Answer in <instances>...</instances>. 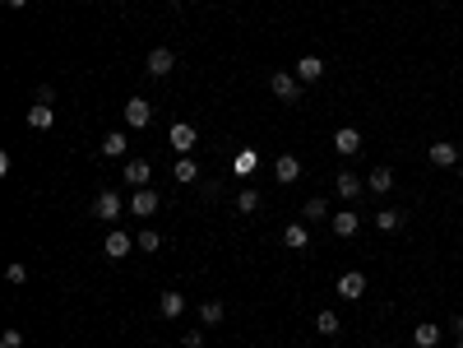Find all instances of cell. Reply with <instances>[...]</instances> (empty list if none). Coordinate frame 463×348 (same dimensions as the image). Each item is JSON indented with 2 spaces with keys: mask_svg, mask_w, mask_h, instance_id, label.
<instances>
[{
  "mask_svg": "<svg viewBox=\"0 0 463 348\" xmlns=\"http://www.w3.org/2000/svg\"><path fill=\"white\" fill-rule=\"evenodd\" d=\"M158 247H163V237H158L153 228H144V232L134 237V251H144V256H148V251H158Z\"/></svg>",
  "mask_w": 463,
  "mask_h": 348,
  "instance_id": "484cf974",
  "label": "cell"
},
{
  "mask_svg": "<svg viewBox=\"0 0 463 348\" xmlns=\"http://www.w3.org/2000/svg\"><path fill=\"white\" fill-rule=\"evenodd\" d=\"M375 228H380V232H394V228H403V213H398V209H380V213H375Z\"/></svg>",
  "mask_w": 463,
  "mask_h": 348,
  "instance_id": "cb8c5ba5",
  "label": "cell"
},
{
  "mask_svg": "<svg viewBox=\"0 0 463 348\" xmlns=\"http://www.w3.org/2000/svg\"><path fill=\"white\" fill-rule=\"evenodd\" d=\"M274 177H278V181H283V186H292V181H297V177H301V158H292V154H283V158H278V163H274Z\"/></svg>",
  "mask_w": 463,
  "mask_h": 348,
  "instance_id": "7c38bea8",
  "label": "cell"
},
{
  "mask_svg": "<svg viewBox=\"0 0 463 348\" xmlns=\"http://www.w3.org/2000/svg\"><path fill=\"white\" fill-rule=\"evenodd\" d=\"M158 311H163L167 321H177V316L186 311V292H181V288H167L163 297H158Z\"/></svg>",
  "mask_w": 463,
  "mask_h": 348,
  "instance_id": "30bf717a",
  "label": "cell"
},
{
  "mask_svg": "<svg viewBox=\"0 0 463 348\" xmlns=\"http://www.w3.org/2000/svg\"><path fill=\"white\" fill-rule=\"evenodd\" d=\"M125 181H130L134 191H139V186H148V177H153V172H148V163H144V158H130V163H125V172H121Z\"/></svg>",
  "mask_w": 463,
  "mask_h": 348,
  "instance_id": "5bb4252c",
  "label": "cell"
},
{
  "mask_svg": "<svg viewBox=\"0 0 463 348\" xmlns=\"http://www.w3.org/2000/svg\"><path fill=\"white\" fill-rule=\"evenodd\" d=\"M431 163H436V168H459V149L436 139V144H431Z\"/></svg>",
  "mask_w": 463,
  "mask_h": 348,
  "instance_id": "4fadbf2b",
  "label": "cell"
},
{
  "mask_svg": "<svg viewBox=\"0 0 463 348\" xmlns=\"http://www.w3.org/2000/svg\"><path fill=\"white\" fill-rule=\"evenodd\" d=\"M199 195H204V200H218V195H222V181L218 177H204V181H199Z\"/></svg>",
  "mask_w": 463,
  "mask_h": 348,
  "instance_id": "f546056e",
  "label": "cell"
},
{
  "mask_svg": "<svg viewBox=\"0 0 463 348\" xmlns=\"http://www.w3.org/2000/svg\"><path fill=\"white\" fill-rule=\"evenodd\" d=\"M125 144H130V139H125V130H111V135H102V154H107V158H121Z\"/></svg>",
  "mask_w": 463,
  "mask_h": 348,
  "instance_id": "ffe728a7",
  "label": "cell"
},
{
  "mask_svg": "<svg viewBox=\"0 0 463 348\" xmlns=\"http://www.w3.org/2000/svg\"><path fill=\"white\" fill-rule=\"evenodd\" d=\"M459 177H463V144H459Z\"/></svg>",
  "mask_w": 463,
  "mask_h": 348,
  "instance_id": "d590c367",
  "label": "cell"
},
{
  "mask_svg": "<svg viewBox=\"0 0 463 348\" xmlns=\"http://www.w3.org/2000/svg\"><path fill=\"white\" fill-rule=\"evenodd\" d=\"M315 330H320L324 339H334V335H338V330H343V321H338V316H334V311H320V316H315Z\"/></svg>",
  "mask_w": 463,
  "mask_h": 348,
  "instance_id": "603a6c76",
  "label": "cell"
},
{
  "mask_svg": "<svg viewBox=\"0 0 463 348\" xmlns=\"http://www.w3.org/2000/svg\"><path fill=\"white\" fill-rule=\"evenodd\" d=\"M334 149H338L343 158H353L357 149H362V130H357V125H338V135H334Z\"/></svg>",
  "mask_w": 463,
  "mask_h": 348,
  "instance_id": "ba28073f",
  "label": "cell"
},
{
  "mask_svg": "<svg viewBox=\"0 0 463 348\" xmlns=\"http://www.w3.org/2000/svg\"><path fill=\"white\" fill-rule=\"evenodd\" d=\"M236 209H241V213H255V209H260V191H255V186H246V191L236 195Z\"/></svg>",
  "mask_w": 463,
  "mask_h": 348,
  "instance_id": "83f0119b",
  "label": "cell"
},
{
  "mask_svg": "<svg viewBox=\"0 0 463 348\" xmlns=\"http://www.w3.org/2000/svg\"><path fill=\"white\" fill-rule=\"evenodd\" d=\"M450 330H454V335L463 339V316H450Z\"/></svg>",
  "mask_w": 463,
  "mask_h": 348,
  "instance_id": "836d02e7",
  "label": "cell"
},
{
  "mask_svg": "<svg viewBox=\"0 0 463 348\" xmlns=\"http://www.w3.org/2000/svg\"><path fill=\"white\" fill-rule=\"evenodd\" d=\"M292 75H297L301 84H315V79H324V61H320V56H301Z\"/></svg>",
  "mask_w": 463,
  "mask_h": 348,
  "instance_id": "8fae6325",
  "label": "cell"
},
{
  "mask_svg": "<svg viewBox=\"0 0 463 348\" xmlns=\"http://www.w3.org/2000/svg\"><path fill=\"white\" fill-rule=\"evenodd\" d=\"M144 70H148L153 79H167L172 70H177V51H167V46H153V51H148V61H144Z\"/></svg>",
  "mask_w": 463,
  "mask_h": 348,
  "instance_id": "7a4b0ae2",
  "label": "cell"
},
{
  "mask_svg": "<svg viewBox=\"0 0 463 348\" xmlns=\"http://www.w3.org/2000/svg\"><path fill=\"white\" fill-rule=\"evenodd\" d=\"M334 186H338L343 200H357V195H362V177H357V172H338V181H334Z\"/></svg>",
  "mask_w": 463,
  "mask_h": 348,
  "instance_id": "d6986e66",
  "label": "cell"
},
{
  "mask_svg": "<svg viewBox=\"0 0 463 348\" xmlns=\"http://www.w3.org/2000/svg\"><path fill=\"white\" fill-rule=\"evenodd\" d=\"M306 242H310L306 223H287V228H283V247H287V251H306Z\"/></svg>",
  "mask_w": 463,
  "mask_h": 348,
  "instance_id": "e0dca14e",
  "label": "cell"
},
{
  "mask_svg": "<svg viewBox=\"0 0 463 348\" xmlns=\"http://www.w3.org/2000/svg\"><path fill=\"white\" fill-rule=\"evenodd\" d=\"M362 292H366V274H362V270L338 274V297H348V302H362Z\"/></svg>",
  "mask_w": 463,
  "mask_h": 348,
  "instance_id": "8992f818",
  "label": "cell"
},
{
  "mask_svg": "<svg viewBox=\"0 0 463 348\" xmlns=\"http://www.w3.org/2000/svg\"><path fill=\"white\" fill-rule=\"evenodd\" d=\"M121 209H125V200L116 191H102L98 200H93V218H102V223H116L121 218Z\"/></svg>",
  "mask_w": 463,
  "mask_h": 348,
  "instance_id": "3957f363",
  "label": "cell"
},
{
  "mask_svg": "<svg viewBox=\"0 0 463 348\" xmlns=\"http://www.w3.org/2000/svg\"><path fill=\"white\" fill-rule=\"evenodd\" d=\"M324 213H329V204H324L320 195H315V200H306V209H301V218H306V223H324Z\"/></svg>",
  "mask_w": 463,
  "mask_h": 348,
  "instance_id": "d4e9b609",
  "label": "cell"
},
{
  "mask_svg": "<svg viewBox=\"0 0 463 348\" xmlns=\"http://www.w3.org/2000/svg\"><path fill=\"white\" fill-rule=\"evenodd\" d=\"M357 223H362V218H357L353 209H343V213H334V232L338 237H353L357 232Z\"/></svg>",
  "mask_w": 463,
  "mask_h": 348,
  "instance_id": "7402d4cb",
  "label": "cell"
},
{
  "mask_svg": "<svg viewBox=\"0 0 463 348\" xmlns=\"http://www.w3.org/2000/svg\"><path fill=\"white\" fill-rule=\"evenodd\" d=\"M222 316H227L222 302H204V306H199V321H204V325H222Z\"/></svg>",
  "mask_w": 463,
  "mask_h": 348,
  "instance_id": "4316f807",
  "label": "cell"
},
{
  "mask_svg": "<svg viewBox=\"0 0 463 348\" xmlns=\"http://www.w3.org/2000/svg\"><path fill=\"white\" fill-rule=\"evenodd\" d=\"M51 121H56L51 102H33V107H28V125H33V130H51Z\"/></svg>",
  "mask_w": 463,
  "mask_h": 348,
  "instance_id": "9a60e30c",
  "label": "cell"
},
{
  "mask_svg": "<svg viewBox=\"0 0 463 348\" xmlns=\"http://www.w3.org/2000/svg\"><path fill=\"white\" fill-rule=\"evenodd\" d=\"M130 251H134L130 232H107V242H102V256H107V260H125Z\"/></svg>",
  "mask_w": 463,
  "mask_h": 348,
  "instance_id": "5b68a950",
  "label": "cell"
},
{
  "mask_svg": "<svg viewBox=\"0 0 463 348\" xmlns=\"http://www.w3.org/2000/svg\"><path fill=\"white\" fill-rule=\"evenodd\" d=\"M269 89H274V98H283V102H301V79L292 75V70H278V75L269 79Z\"/></svg>",
  "mask_w": 463,
  "mask_h": 348,
  "instance_id": "6da1fadb",
  "label": "cell"
},
{
  "mask_svg": "<svg viewBox=\"0 0 463 348\" xmlns=\"http://www.w3.org/2000/svg\"><path fill=\"white\" fill-rule=\"evenodd\" d=\"M366 186H371L375 195H389V191H394V168H371Z\"/></svg>",
  "mask_w": 463,
  "mask_h": 348,
  "instance_id": "2e32d148",
  "label": "cell"
},
{
  "mask_svg": "<svg viewBox=\"0 0 463 348\" xmlns=\"http://www.w3.org/2000/svg\"><path fill=\"white\" fill-rule=\"evenodd\" d=\"M412 344H417V348H436V344H440V325H417V330H412Z\"/></svg>",
  "mask_w": 463,
  "mask_h": 348,
  "instance_id": "44dd1931",
  "label": "cell"
},
{
  "mask_svg": "<svg viewBox=\"0 0 463 348\" xmlns=\"http://www.w3.org/2000/svg\"><path fill=\"white\" fill-rule=\"evenodd\" d=\"M167 139H172V149H177L181 158H186L190 149L199 144V135H195V125H190V121H177V125H172V135H167Z\"/></svg>",
  "mask_w": 463,
  "mask_h": 348,
  "instance_id": "52a82bcc",
  "label": "cell"
},
{
  "mask_svg": "<svg viewBox=\"0 0 463 348\" xmlns=\"http://www.w3.org/2000/svg\"><path fill=\"white\" fill-rule=\"evenodd\" d=\"M186 348H204V330H186V339H181Z\"/></svg>",
  "mask_w": 463,
  "mask_h": 348,
  "instance_id": "d6a6232c",
  "label": "cell"
},
{
  "mask_svg": "<svg viewBox=\"0 0 463 348\" xmlns=\"http://www.w3.org/2000/svg\"><path fill=\"white\" fill-rule=\"evenodd\" d=\"M5 279H10V283H28V265H10V270H5Z\"/></svg>",
  "mask_w": 463,
  "mask_h": 348,
  "instance_id": "1f68e13d",
  "label": "cell"
},
{
  "mask_svg": "<svg viewBox=\"0 0 463 348\" xmlns=\"http://www.w3.org/2000/svg\"><path fill=\"white\" fill-rule=\"evenodd\" d=\"M459 348H463V339H459Z\"/></svg>",
  "mask_w": 463,
  "mask_h": 348,
  "instance_id": "8d00e7d4",
  "label": "cell"
},
{
  "mask_svg": "<svg viewBox=\"0 0 463 348\" xmlns=\"http://www.w3.org/2000/svg\"><path fill=\"white\" fill-rule=\"evenodd\" d=\"M172 177H177L181 181V186H195V181H199V163H195V158H177V172H172Z\"/></svg>",
  "mask_w": 463,
  "mask_h": 348,
  "instance_id": "ac0fdd59",
  "label": "cell"
},
{
  "mask_svg": "<svg viewBox=\"0 0 463 348\" xmlns=\"http://www.w3.org/2000/svg\"><path fill=\"white\" fill-rule=\"evenodd\" d=\"M158 191H148V186H139V191L130 195V213H139V218H148V213H158Z\"/></svg>",
  "mask_w": 463,
  "mask_h": 348,
  "instance_id": "9c48e42d",
  "label": "cell"
},
{
  "mask_svg": "<svg viewBox=\"0 0 463 348\" xmlns=\"http://www.w3.org/2000/svg\"><path fill=\"white\" fill-rule=\"evenodd\" d=\"M148 121H153V102H144V98L125 102V125H130V130H144Z\"/></svg>",
  "mask_w": 463,
  "mask_h": 348,
  "instance_id": "277c9868",
  "label": "cell"
},
{
  "mask_svg": "<svg viewBox=\"0 0 463 348\" xmlns=\"http://www.w3.org/2000/svg\"><path fill=\"white\" fill-rule=\"evenodd\" d=\"M0 348H23V330H5V335H0Z\"/></svg>",
  "mask_w": 463,
  "mask_h": 348,
  "instance_id": "4dcf8cb0",
  "label": "cell"
},
{
  "mask_svg": "<svg viewBox=\"0 0 463 348\" xmlns=\"http://www.w3.org/2000/svg\"><path fill=\"white\" fill-rule=\"evenodd\" d=\"M5 5H10V10H23V5H28V0H5Z\"/></svg>",
  "mask_w": 463,
  "mask_h": 348,
  "instance_id": "e575fe53",
  "label": "cell"
},
{
  "mask_svg": "<svg viewBox=\"0 0 463 348\" xmlns=\"http://www.w3.org/2000/svg\"><path fill=\"white\" fill-rule=\"evenodd\" d=\"M255 168H260V154H255V149H246V154H236V172H246V177H250Z\"/></svg>",
  "mask_w": 463,
  "mask_h": 348,
  "instance_id": "f1b7e54d",
  "label": "cell"
}]
</instances>
